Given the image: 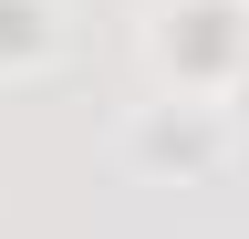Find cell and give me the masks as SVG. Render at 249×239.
Wrapping results in <instances>:
<instances>
[{
    "instance_id": "277c9868",
    "label": "cell",
    "mask_w": 249,
    "mask_h": 239,
    "mask_svg": "<svg viewBox=\"0 0 249 239\" xmlns=\"http://www.w3.org/2000/svg\"><path fill=\"white\" fill-rule=\"evenodd\" d=\"M239 114H249V83H239Z\"/></svg>"
},
{
    "instance_id": "7a4b0ae2",
    "label": "cell",
    "mask_w": 249,
    "mask_h": 239,
    "mask_svg": "<svg viewBox=\"0 0 249 239\" xmlns=\"http://www.w3.org/2000/svg\"><path fill=\"white\" fill-rule=\"evenodd\" d=\"M135 156H145V166H187V177H197V166L229 156V114H208V104H156L145 125H135Z\"/></svg>"
},
{
    "instance_id": "6da1fadb",
    "label": "cell",
    "mask_w": 249,
    "mask_h": 239,
    "mask_svg": "<svg viewBox=\"0 0 249 239\" xmlns=\"http://www.w3.org/2000/svg\"><path fill=\"white\" fill-rule=\"evenodd\" d=\"M156 52H166L177 83H249V11L239 0H187V11H166V32H156Z\"/></svg>"
},
{
    "instance_id": "3957f363",
    "label": "cell",
    "mask_w": 249,
    "mask_h": 239,
    "mask_svg": "<svg viewBox=\"0 0 249 239\" xmlns=\"http://www.w3.org/2000/svg\"><path fill=\"white\" fill-rule=\"evenodd\" d=\"M52 52V11L42 0H0V63H42Z\"/></svg>"
}]
</instances>
